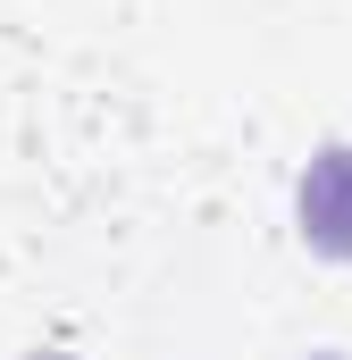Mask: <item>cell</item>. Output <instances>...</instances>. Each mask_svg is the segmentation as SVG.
I'll return each instance as SVG.
<instances>
[{
	"label": "cell",
	"instance_id": "1",
	"mask_svg": "<svg viewBox=\"0 0 352 360\" xmlns=\"http://www.w3.org/2000/svg\"><path fill=\"white\" fill-rule=\"evenodd\" d=\"M294 218H302V243L310 252L352 260V143H327L310 160V176L294 193Z\"/></svg>",
	"mask_w": 352,
	"mask_h": 360
},
{
	"label": "cell",
	"instance_id": "2",
	"mask_svg": "<svg viewBox=\"0 0 352 360\" xmlns=\"http://www.w3.org/2000/svg\"><path fill=\"white\" fill-rule=\"evenodd\" d=\"M34 360H68V352H34Z\"/></svg>",
	"mask_w": 352,
	"mask_h": 360
}]
</instances>
